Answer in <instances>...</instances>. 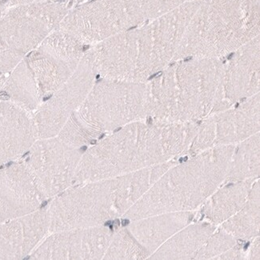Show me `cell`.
Masks as SVG:
<instances>
[{
	"label": "cell",
	"instance_id": "obj_23",
	"mask_svg": "<svg viewBox=\"0 0 260 260\" xmlns=\"http://www.w3.org/2000/svg\"><path fill=\"white\" fill-rule=\"evenodd\" d=\"M260 181L253 183L248 199L243 208L220 226L238 241L249 243L259 236Z\"/></svg>",
	"mask_w": 260,
	"mask_h": 260
},
{
	"label": "cell",
	"instance_id": "obj_8",
	"mask_svg": "<svg viewBox=\"0 0 260 260\" xmlns=\"http://www.w3.org/2000/svg\"><path fill=\"white\" fill-rule=\"evenodd\" d=\"M72 115L97 140L102 135L148 119L151 115L148 83L101 78Z\"/></svg>",
	"mask_w": 260,
	"mask_h": 260
},
{
	"label": "cell",
	"instance_id": "obj_24",
	"mask_svg": "<svg viewBox=\"0 0 260 260\" xmlns=\"http://www.w3.org/2000/svg\"><path fill=\"white\" fill-rule=\"evenodd\" d=\"M259 133L235 145L224 183L258 179L259 176Z\"/></svg>",
	"mask_w": 260,
	"mask_h": 260
},
{
	"label": "cell",
	"instance_id": "obj_25",
	"mask_svg": "<svg viewBox=\"0 0 260 260\" xmlns=\"http://www.w3.org/2000/svg\"><path fill=\"white\" fill-rule=\"evenodd\" d=\"M150 253L137 241L127 228L113 231L111 241L103 259L143 260Z\"/></svg>",
	"mask_w": 260,
	"mask_h": 260
},
{
	"label": "cell",
	"instance_id": "obj_11",
	"mask_svg": "<svg viewBox=\"0 0 260 260\" xmlns=\"http://www.w3.org/2000/svg\"><path fill=\"white\" fill-rule=\"evenodd\" d=\"M24 161L44 200L55 198L74 183L83 151L59 136L38 139Z\"/></svg>",
	"mask_w": 260,
	"mask_h": 260
},
{
	"label": "cell",
	"instance_id": "obj_21",
	"mask_svg": "<svg viewBox=\"0 0 260 260\" xmlns=\"http://www.w3.org/2000/svg\"><path fill=\"white\" fill-rule=\"evenodd\" d=\"M217 226L207 221L191 222L167 240L148 259H194Z\"/></svg>",
	"mask_w": 260,
	"mask_h": 260
},
{
	"label": "cell",
	"instance_id": "obj_20",
	"mask_svg": "<svg viewBox=\"0 0 260 260\" xmlns=\"http://www.w3.org/2000/svg\"><path fill=\"white\" fill-rule=\"evenodd\" d=\"M256 179L221 185L201 206L200 220L218 226L230 219L244 206Z\"/></svg>",
	"mask_w": 260,
	"mask_h": 260
},
{
	"label": "cell",
	"instance_id": "obj_5",
	"mask_svg": "<svg viewBox=\"0 0 260 260\" xmlns=\"http://www.w3.org/2000/svg\"><path fill=\"white\" fill-rule=\"evenodd\" d=\"M235 145L216 146L177 162L157 179L123 218L194 211L224 183Z\"/></svg>",
	"mask_w": 260,
	"mask_h": 260
},
{
	"label": "cell",
	"instance_id": "obj_26",
	"mask_svg": "<svg viewBox=\"0 0 260 260\" xmlns=\"http://www.w3.org/2000/svg\"><path fill=\"white\" fill-rule=\"evenodd\" d=\"M239 242L220 226L219 228L217 226L213 234L208 238L196 254L194 259H215L222 253L236 246Z\"/></svg>",
	"mask_w": 260,
	"mask_h": 260
},
{
	"label": "cell",
	"instance_id": "obj_17",
	"mask_svg": "<svg viewBox=\"0 0 260 260\" xmlns=\"http://www.w3.org/2000/svg\"><path fill=\"white\" fill-rule=\"evenodd\" d=\"M49 232L47 208L0 223V259H21L31 254Z\"/></svg>",
	"mask_w": 260,
	"mask_h": 260
},
{
	"label": "cell",
	"instance_id": "obj_29",
	"mask_svg": "<svg viewBox=\"0 0 260 260\" xmlns=\"http://www.w3.org/2000/svg\"><path fill=\"white\" fill-rule=\"evenodd\" d=\"M6 4H4V1L3 0H0V17H1V15L4 13V11L7 9Z\"/></svg>",
	"mask_w": 260,
	"mask_h": 260
},
{
	"label": "cell",
	"instance_id": "obj_12",
	"mask_svg": "<svg viewBox=\"0 0 260 260\" xmlns=\"http://www.w3.org/2000/svg\"><path fill=\"white\" fill-rule=\"evenodd\" d=\"M259 93L232 108L198 122L187 155H197L216 146L236 145L259 132Z\"/></svg>",
	"mask_w": 260,
	"mask_h": 260
},
{
	"label": "cell",
	"instance_id": "obj_7",
	"mask_svg": "<svg viewBox=\"0 0 260 260\" xmlns=\"http://www.w3.org/2000/svg\"><path fill=\"white\" fill-rule=\"evenodd\" d=\"M189 0H88L71 8L59 28L86 45L145 24Z\"/></svg>",
	"mask_w": 260,
	"mask_h": 260
},
{
	"label": "cell",
	"instance_id": "obj_13",
	"mask_svg": "<svg viewBox=\"0 0 260 260\" xmlns=\"http://www.w3.org/2000/svg\"><path fill=\"white\" fill-rule=\"evenodd\" d=\"M97 74L86 51L77 70L33 114L38 139L58 136L67 121L82 105L96 81Z\"/></svg>",
	"mask_w": 260,
	"mask_h": 260
},
{
	"label": "cell",
	"instance_id": "obj_1",
	"mask_svg": "<svg viewBox=\"0 0 260 260\" xmlns=\"http://www.w3.org/2000/svg\"><path fill=\"white\" fill-rule=\"evenodd\" d=\"M198 123L138 121L109 133L83 152L74 183L96 181L187 155Z\"/></svg>",
	"mask_w": 260,
	"mask_h": 260
},
{
	"label": "cell",
	"instance_id": "obj_19",
	"mask_svg": "<svg viewBox=\"0 0 260 260\" xmlns=\"http://www.w3.org/2000/svg\"><path fill=\"white\" fill-rule=\"evenodd\" d=\"M194 218V211L168 212L132 220L126 228L151 255Z\"/></svg>",
	"mask_w": 260,
	"mask_h": 260
},
{
	"label": "cell",
	"instance_id": "obj_9",
	"mask_svg": "<svg viewBox=\"0 0 260 260\" xmlns=\"http://www.w3.org/2000/svg\"><path fill=\"white\" fill-rule=\"evenodd\" d=\"M68 1L8 7L0 17V72L10 73L54 30L69 10Z\"/></svg>",
	"mask_w": 260,
	"mask_h": 260
},
{
	"label": "cell",
	"instance_id": "obj_4",
	"mask_svg": "<svg viewBox=\"0 0 260 260\" xmlns=\"http://www.w3.org/2000/svg\"><path fill=\"white\" fill-rule=\"evenodd\" d=\"M179 159L124 176L76 183L47 208L49 232L103 226L125 215L158 178Z\"/></svg>",
	"mask_w": 260,
	"mask_h": 260
},
{
	"label": "cell",
	"instance_id": "obj_3",
	"mask_svg": "<svg viewBox=\"0 0 260 260\" xmlns=\"http://www.w3.org/2000/svg\"><path fill=\"white\" fill-rule=\"evenodd\" d=\"M223 60L178 59L150 79L149 119L162 123H198L228 109L222 91Z\"/></svg>",
	"mask_w": 260,
	"mask_h": 260
},
{
	"label": "cell",
	"instance_id": "obj_16",
	"mask_svg": "<svg viewBox=\"0 0 260 260\" xmlns=\"http://www.w3.org/2000/svg\"><path fill=\"white\" fill-rule=\"evenodd\" d=\"M44 200L24 162L0 170V223L32 213Z\"/></svg>",
	"mask_w": 260,
	"mask_h": 260
},
{
	"label": "cell",
	"instance_id": "obj_6",
	"mask_svg": "<svg viewBox=\"0 0 260 260\" xmlns=\"http://www.w3.org/2000/svg\"><path fill=\"white\" fill-rule=\"evenodd\" d=\"M259 32L260 0H201L185 28L175 61L223 59Z\"/></svg>",
	"mask_w": 260,
	"mask_h": 260
},
{
	"label": "cell",
	"instance_id": "obj_15",
	"mask_svg": "<svg viewBox=\"0 0 260 260\" xmlns=\"http://www.w3.org/2000/svg\"><path fill=\"white\" fill-rule=\"evenodd\" d=\"M223 60L222 91L230 108L259 93L260 37L243 45Z\"/></svg>",
	"mask_w": 260,
	"mask_h": 260
},
{
	"label": "cell",
	"instance_id": "obj_28",
	"mask_svg": "<svg viewBox=\"0 0 260 260\" xmlns=\"http://www.w3.org/2000/svg\"><path fill=\"white\" fill-rule=\"evenodd\" d=\"M7 7L15 6L18 4H28V3L46 2V1H70V0H3Z\"/></svg>",
	"mask_w": 260,
	"mask_h": 260
},
{
	"label": "cell",
	"instance_id": "obj_14",
	"mask_svg": "<svg viewBox=\"0 0 260 260\" xmlns=\"http://www.w3.org/2000/svg\"><path fill=\"white\" fill-rule=\"evenodd\" d=\"M113 231L105 225L52 232L30 254L41 260H99L104 258Z\"/></svg>",
	"mask_w": 260,
	"mask_h": 260
},
{
	"label": "cell",
	"instance_id": "obj_10",
	"mask_svg": "<svg viewBox=\"0 0 260 260\" xmlns=\"http://www.w3.org/2000/svg\"><path fill=\"white\" fill-rule=\"evenodd\" d=\"M86 46L58 28L26 57L42 98L50 96L72 77L87 50Z\"/></svg>",
	"mask_w": 260,
	"mask_h": 260
},
{
	"label": "cell",
	"instance_id": "obj_22",
	"mask_svg": "<svg viewBox=\"0 0 260 260\" xmlns=\"http://www.w3.org/2000/svg\"><path fill=\"white\" fill-rule=\"evenodd\" d=\"M0 100H8L31 113L41 105L43 98L26 58L7 76Z\"/></svg>",
	"mask_w": 260,
	"mask_h": 260
},
{
	"label": "cell",
	"instance_id": "obj_2",
	"mask_svg": "<svg viewBox=\"0 0 260 260\" xmlns=\"http://www.w3.org/2000/svg\"><path fill=\"white\" fill-rule=\"evenodd\" d=\"M201 0H189L145 24L87 49L97 76L146 83L175 61L189 20Z\"/></svg>",
	"mask_w": 260,
	"mask_h": 260
},
{
	"label": "cell",
	"instance_id": "obj_18",
	"mask_svg": "<svg viewBox=\"0 0 260 260\" xmlns=\"http://www.w3.org/2000/svg\"><path fill=\"white\" fill-rule=\"evenodd\" d=\"M37 140L33 114L0 100V165L27 152Z\"/></svg>",
	"mask_w": 260,
	"mask_h": 260
},
{
	"label": "cell",
	"instance_id": "obj_27",
	"mask_svg": "<svg viewBox=\"0 0 260 260\" xmlns=\"http://www.w3.org/2000/svg\"><path fill=\"white\" fill-rule=\"evenodd\" d=\"M260 238L259 236L254 238L250 242L248 250H247V259H260Z\"/></svg>",
	"mask_w": 260,
	"mask_h": 260
}]
</instances>
